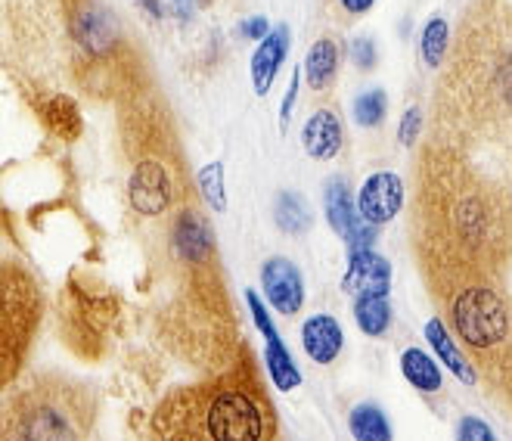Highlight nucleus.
<instances>
[{
	"label": "nucleus",
	"mask_w": 512,
	"mask_h": 441,
	"mask_svg": "<svg viewBox=\"0 0 512 441\" xmlns=\"http://www.w3.org/2000/svg\"><path fill=\"white\" fill-rule=\"evenodd\" d=\"M410 243L423 283L506 280L512 268V193L469 153L429 140L416 156Z\"/></svg>",
	"instance_id": "f257e3e1"
},
{
	"label": "nucleus",
	"mask_w": 512,
	"mask_h": 441,
	"mask_svg": "<svg viewBox=\"0 0 512 441\" xmlns=\"http://www.w3.org/2000/svg\"><path fill=\"white\" fill-rule=\"evenodd\" d=\"M429 140L460 153L512 150V0H472L432 97Z\"/></svg>",
	"instance_id": "f03ea898"
},
{
	"label": "nucleus",
	"mask_w": 512,
	"mask_h": 441,
	"mask_svg": "<svg viewBox=\"0 0 512 441\" xmlns=\"http://www.w3.org/2000/svg\"><path fill=\"white\" fill-rule=\"evenodd\" d=\"M153 432L187 441H264L277 435V414L255 364L239 358L199 386L168 395L153 417Z\"/></svg>",
	"instance_id": "7ed1b4c3"
},
{
	"label": "nucleus",
	"mask_w": 512,
	"mask_h": 441,
	"mask_svg": "<svg viewBox=\"0 0 512 441\" xmlns=\"http://www.w3.org/2000/svg\"><path fill=\"white\" fill-rule=\"evenodd\" d=\"M122 153L131 162L128 205L140 218H165L193 199L174 115L146 87L122 97Z\"/></svg>",
	"instance_id": "20e7f679"
},
{
	"label": "nucleus",
	"mask_w": 512,
	"mask_h": 441,
	"mask_svg": "<svg viewBox=\"0 0 512 441\" xmlns=\"http://www.w3.org/2000/svg\"><path fill=\"white\" fill-rule=\"evenodd\" d=\"M438 317L450 327L466 355L475 358L481 376L491 382L512 355V299L506 280L497 277H457L429 283Z\"/></svg>",
	"instance_id": "39448f33"
},
{
	"label": "nucleus",
	"mask_w": 512,
	"mask_h": 441,
	"mask_svg": "<svg viewBox=\"0 0 512 441\" xmlns=\"http://www.w3.org/2000/svg\"><path fill=\"white\" fill-rule=\"evenodd\" d=\"M66 16L78 50L75 78L90 97H128L143 87L134 81L125 28L103 0H66Z\"/></svg>",
	"instance_id": "423d86ee"
},
{
	"label": "nucleus",
	"mask_w": 512,
	"mask_h": 441,
	"mask_svg": "<svg viewBox=\"0 0 512 441\" xmlns=\"http://www.w3.org/2000/svg\"><path fill=\"white\" fill-rule=\"evenodd\" d=\"M97 420V398L84 386L59 376H41L7 398L0 435L4 438H84Z\"/></svg>",
	"instance_id": "0eeeda50"
},
{
	"label": "nucleus",
	"mask_w": 512,
	"mask_h": 441,
	"mask_svg": "<svg viewBox=\"0 0 512 441\" xmlns=\"http://www.w3.org/2000/svg\"><path fill=\"white\" fill-rule=\"evenodd\" d=\"M41 289L35 277L16 261L4 264V302H0V373L13 382L28 345H32L41 323Z\"/></svg>",
	"instance_id": "6e6552de"
},
{
	"label": "nucleus",
	"mask_w": 512,
	"mask_h": 441,
	"mask_svg": "<svg viewBox=\"0 0 512 441\" xmlns=\"http://www.w3.org/2000/svg\"><path fill=\"white\" fill-rule=\"evenodd\" d=\"M118 317V302L112 292L97 289H69V317L66 330L72 333V345H78L84 355H100L103 339L112 330Z\"/></svg>",
	"instance_id": "1a4fd4ad"
},
{
	"label": "nucleus",
	"mask_w": 512,
	"mask_h": 441,
	"mask_svg": "<svg viewBox=\"0 0 512 441\" xmlns=\"http://www.w3.org/2000/svg\"><path fill=\"white\" fill-rule=\"evenodd\" d=\"M261 286L270 308L280 311L283 317H295L305 308V277H301V268L295 261L283 255L267 258L261 268Z\"/></svg>",
	"instance_id": "9d476101"
},
{
	"label": "nucleus",
	"mask_w": 512,
	"mask_h": 441,
	"mask_svg": "<svg viewBox=\"0 0 512 441\" xmlns=\"http://www.w3.org/2000/svg\"><path fill=\"white\" fill-rule=\"evenodd\" d=\"M404 209V181L395 171H376L364 181L357 193V212L370 224H388L395 221Z\"/></svg>",
	"instance_id": "9b49d317"
},
{
	"label": "nucleus",
	"mask_w": 512,
	"mask_h": 441,
	"mask_svg": "<svg viewBox=\"0 0 512 441\" xmlns=\"http://www.w3.org/2000/svg\"><path fill=\"white\" fill-rule=\"evenodd\" d=\"M388 289H391V264L382 255H376L373 249L348 255L342 292H348L354 299H364V296H388Z\"/></svg>",
	"instance_id": "f8f14e48"
},
{
	"label": "nucleus",
	"mask_w": 512,
	"mask_h": 441,
	"mask_svg": "<svg viewBox=\"0 0 512 441\" xmlns=\"http://www.w3.org/2000/svg\"><path fill=\"white\" fill-rule=\"evenodd\" d=\"M286 53H289V28L277 25L274 32L258 44V50L252 53V63H249V78H252V87L258 97L270 94V87H274V81L286 63Z\"/></svg>",
	"instance_id": "ddd939ff"
},
{
	"label": "nucleus",
	"mask_w": 512,
	"mask_h": 441,
	"mask_svg": "<svg viewBox=\"0 0 512 441\" xmlns=\"http://www.w3.org/2000/svg\"><path fill=\"white\" fill-rule=\"evenodd\" d=\"M301 345H305L308 358L314 364H333L342 348H345V336H342V327L333 314H314L301 323Z\"/></svg>",
	"instance_id": "4468645a"
},
{
	"label": "nucleus",
	"mask_w": 512,
	"mask_h": 441,
	"mask_svg": "<svg viewBox=\"0 0 512 441\" xmlns=\"http://www.w3.org/2000/svg\"><path fill=\"white\" fill-rule=\"evenodd\" d=\"M342 119L333 109H317L311 119L301 128V143H305V153L317 162H329L342 153Z\"/></svg>",
	"instance_id": "2eb2a0df"
},
{
	"label": "nucleus",
	"mask_w": 512,
	"mask_h": 441,
	"mask_svg": "<svg viewBox=\"0 0 512 441\" xmlns=\"http://www.w3.org/2000/svg\"><path fill=\"white\" fill-rule=\"evenodd\" d=\"M35 112H38V119L41 125L56 134V137H63V140H78L81 137V109L72 97H63V94H44L35 100Z\"/></svg>",
	"instance_id": "dca6fc26"
},
{
	"label": "nucleus",
	"mask_w": 512,
	"mask_h": 441,
	"mask_svg": "<svg viewBox=\"0 0 512 441\" xmlns=\"http://www.w3.org/2000/svg\"><path fill=\"white\" fill-rule=\"evenodd\" d=\"M339 63H342V50L336 38H317L305 60V81L311 91H329L336 84Z\"/></svg>",
	"instance_id": "f3484780"
},
{
	"label": "nucleus",
	"mask_w": 512,
	"mask_h": 441,
	"mask_svg": "<svg viewBox=\"0 0 512 441\" xmlns=\"http://www.w3.org/2000/svg\"><path fill=\"white\" fill-rule=\"evenodd\" d=\"M323 199H326V221H329V227H333L342 240H348V237H351V230H354L360 221H364V218H360V212H357V202H354L351 184H348L345 178H333V181L326 184Z\"/></svg>",
	"instance_id": "a211bd4d"
},
{
	"label": "nucleus",
	"mask_w": 512,
	"mask_h": 441,
	"mask_svg": "<svg viewBox=\"0 0 512 441\" xmlns=\"http://www.w3.org/2000/svg\"><path fill=\"white\" fill-rule=\"evenodd\" d=\"M426 339H429V345L438 351V358L444 361V367L454 373L460 382H466V386H472L475 382V370H472V364H469V355L466 351H460V345L454 342V336H450V327L441 320V317H432L429 323H426Z\"/></svg>",
	"instance_id": "6ab92c4d"
},
{
	"label": "nucleus",
	"mask_w": 512,
	"mask_h": 441,
	"mask_svg": "<svg viewBox=\"0 0 512 441\" xmlns=\"http://www.w3.org/2000/svg\"><path fill=\"white\" fill-rule=\"evenodd\" d=\"M401 373L416 392L423 395H438L444 389V379L438 364L426 355L423 348H404L401 351Z\"/></svg>",
	"instance_id": "aec40b11"
},
{
	"label": "nucleus",
	"mask_w": 512,
	"mask_h": 441,
	"mask_svg": "<svg viewBox=\"0 0 512 441\" xmlns=\"http://www.w3.org/2000/svg\"><path fill=\"white\" fill-rule=\"evenodd\" d=\"M274 221L283 233L289 237H298V233H308L311 224H314V215L308 209V202L301 193H292V190H283L277 193L274 199Z\"/></svg>",
	"instance_id": "412c9836"
},
{
	"label": "nucleus",
	"mask_w": 512,
	"mask_h": 441,
	"mask_svg": "<svg viewBox=\"0 0 512 441\" xmlns=\"http://www.w3.org/2000/svg\"><path fill=\"white\" fill-rule=\"evenodd\" d=\"M267 342V351H264V358H267V370H270V382H274V389L277 392H292L295 386H301V373L289 355V348L283 345L280 333L277 336H270L264 339Z\"/></svg>",
	"instance_id": "4be33fe9"
},
{
	"label": "nucleus",
	"mask_w": 512,
	"mask_h": 441,
	"mask_svg": "<svg viewBox=\"0 0 512 441\" xmlns=\"http://www.w3.org/2000/svg\"><path fill=\"white\" fill-rule=\"evenodd\" d=\"M354 320L360 333L367 336H385L388 327H391V305H388V296H364L354 302Z\"/></svg>",
	"instance_id": "5701e85b"
},
{
	"label": "nucleus",
	"mask_w": 512,
	"mask_h": 441,
	"mask_svg": "<svg viewBox=\"0 0 512 441\" xmlns=\"http://www.w3.org/2000/svg\"><path fill=\"white\" fill-rule=\"evenodd\" d=\"M450 50V25L444 16H432L423 28V38H419V56L429 69H441Z\"/></svg>",
	"instance_id": "b1692460"
},
{
	"label": "nucleus",
	"mask_w": 512,
	"mask_h": 441,
	"mask_svg": "<svg viewBox=\"0 0 512 441\" xmlns=\"http://www.w3.org/2000/svg\"><path fill=\"white\" fill-rule=\"evenodd\" d=\"M348 426H351V435L357 441H388L391 438V429H388V420L385 414L376 407V404H357L348 417Z\"/></svg>",
	"instance_id": "393cba45"
},
{
	"label": "nucleus",
	"mask_w": 512,
	"mask_h": 441,
	"mask_svg": "<svg viewBox=\"0 0 512 441\" xmlns=\"http://www.w3.org/2000/svg\"><path fill=\"white\" fill-rule=\"evenodd\" d=\"M196 187L202 193V199L212 205L215 212L227 209V193H224V162H208L199 168L196 174Z\"/></svg>",
	"instance_id": "a878e982"
},
{
	"label": "nucleus",
	"mask_w": 512,
	"mask_h": 441,
	"mask_svg": "<svg viewBox=\"0 0 512 441\" xmlns=\"http://www.w3.org/2000/svg\"><path fill=\"white\" fill-rule=\"evenodd\" d=\"M385 109H388L385 91H382V87H373V91L360 94V97L354 100V122H357L360 128H376V125H382V119H385Z\"/></svg>",
	"instance_id": "bb28decb"
},
{
	"label": "nucleus",
	"mask_w": 512,
	"mask_h": 441,
	"mask_svg": "<svg viewBox=\"0 0 512 441\" xmlns=\"http://www.w3.org/2000/svg\"><path fill=\"white\" fill-rule=\"evenodd\" d=\"M419 137H423V109L410 106L404 112V119H401V128H398V143L407 146V150H413Z\"/></svg>",
	"instance_id": "cd10ccee"
},
{
	"label": "nucleus",
	"mask_w": 512,
	"mask_h": 441,
	"mask_svg": "<svg viewBox=\"0 0 512 441\" xmlns=\"http://www.w3.org/2000/svg\"><path fill=\"white\" fill-rule=\"evenodd\" d=\"M376 237H379V224H370V221H360L354 230H351V237L345 240L348 243V255L351 252H367L376 246Z\"/></svg>",
	"instance_id": "c85d7f7f"
},
{
	"label": "nucleus",
	"mask_w": 512,
	"mask_h": 441,
	"mask_svg": "<svg viewBox=\"0 0 512 441\" xmlns=\"http://www.w3.org/2000/svg\"><path fill=\"white\" fill-rule=\"evenodd\" d=\"M348 50H351V60L357 69L370 72L376 66V41L373 38H351Z\"/></svg>",
	"instance_id": "c756f323"
},
{
	"label": "nucleus",
	"mask_w": 512,
	"mask_h": 441,
	"mask_svg": "<svg viewBox=\"0 0 512 441\" xmlns=\"http://www.w3.org/2000/svg\"><path fill=\"white\" fill-rule=\"evenodd\" d=\"M246 302H249V311H252V320H255L258 333H261L264 339L277 336L274 323H270V314H267V308H264V302L258 299V292H255V289H249V292H246Z\"/></svg>",
	"instance_id": "7c9ffc66"
},
{
	"label": "nucleus",
	"mask_w": 512,
	"mask_h": 441,
	"mask_svg": "<svg viewBox=\"0 0 512 441\" xmlns=\"http://www.w3.org/2000/svg\"><path fill=\"white\" fill-rule=\"evenodd\" d=\"M457 435H460V438H478V441H491V438H494V432H491L485 423H481V420H475V417L460 420Z\"/></svg>",
	"instance_id": "2f4dec72"
},
{
	"label": "nucleus",
	"mask_w": 512,
	"mask_h": 441,
	"mask_svg": "<svg viewBox=\"0 0 512 441\" xmlns=\"http://www.w3.org/2000/svg\"><path fill=\"white\" fill-rule=\"evenodd\" d=\"M267 35H270V22H267L264 16H252V19L243 22V38H249V41H264Z\"/></svg>",
	"instance_id": "473e14b6"
},
{
	"label": "nucleus",
	"mask_w": 512,
	"mask_h": 441,
	"mask_svg": "<svg viewBox=\"0 0 512 441\" xmlns=\"http://www.w3.org/2000/svg\"><path fill=\"white\" fill-rule=\"evenodd\" d=\"M494 389H500L503 398L512 404V355H509L506 364L500 367V373H497V379H494Z\"/></svg>",
	"instance_id": "72a5a7b5"
},
{
	"label": "nucleus",
	"mask_w": 512,
	"mask_h": 441,
	"mask_svg": "<svg viewBox=\"0 0 512 441\" xmlns=\"http://www.w3.org/2000/svg\"><path fill=\"white\" fill-rule=\"evenodd\" d=\"M339 7L345 16H364L367 10L376 7V0H339Z\"/></svg>",
	"instance_id": "f704fd0d"
},
{
	"label": "nucleus",
	"mask_w": 512,
	"mask_h": 441,
	"mask_svg": "<svg viewBox=\"0 0 512 441\" xmlns=\"http://www.w3.org/2000/svg\"><path fill=\"white\" fill-rule=\"evenodd\" d=\"M298 78H301V72H298V66H295V72H292V84H289V91H286V100H283V125H289V115H292V106H295V94H298Z\"/></svg>",
	"instance_id": "c9c22d12"
}]
</instances>
